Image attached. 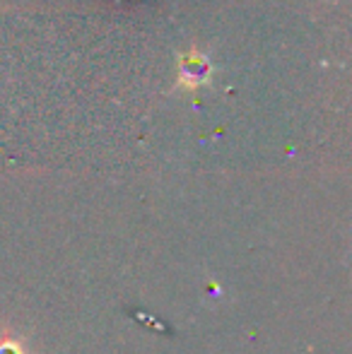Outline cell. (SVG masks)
Here are the masks:
<instances>
[{
  "label": "cell",
  "mask_w": 352,
  "mask_h": 354,
  "mask_svg": "<svg viewBox=\"0 0 352 354\" xmlns=\"http://www.w3.org/2000/svg\"><path fill=\"white\" fill-rule=\"evenodd\" d=\"M0 354H22V350H19L15 342L10 340H0Z\"/></svg>",
  "instance_id": "1"
}]
</instances>
